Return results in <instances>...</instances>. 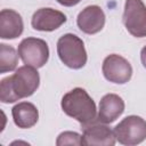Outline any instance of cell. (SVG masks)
<instances>
[{
    "label": "cell",
    "mask_w": 146,
    "mask_h": 146,
    "mask_svg": "<svg viewBox=\"0 0 146 146\" xmlns=\"http://www.w3.org/2000/svg\"><path fill=\"white\" fill-rule=\"evenodd\" d=\"M40 84V75L35 67L24 65L16 72L1 80L0 100L5 104L15 103L22 98L32 96Z\"/></svg>",
    "instance_id": "1"
},
{
    "label": "cell",
    "mask_w": 146,
    "mask_h": 146,
    "mask_svg": "<svg viewBox=\"0 0 146 146\" xmlns=\"http://www.w3.org/2000/svg\"><path fill=\"white\" fill-rule=\"evenodd\" d=\"M60 106L66 115L75 119L82 127L98 120L96 104L82 88H74L66 92L62 98Z\"/></svg>",
    "instance_id": "2"
},
{
    "label": "cell",
    "mask_w": 146,
    "mask_h": 146,
    "mask_svg": "<svg viewBox=\"0 0 146 146\" xmlns=\"http://www.w3.org/2000/svg\"><path fill=\"white\" fill-rule=\"evenodd\" d=\"M57 54L63 64L73 70L82 68L87 63L83 41L75 34L66 33L57 41Z\"/></svg>",
    "instance_id": "3"
},
{
    "label": "cell",
    "mask_w": 146,
    "mask_h": 146,
    "mask_svg": "<svg viewBox=\"0 0 146 146\" xmlns=\"http://www.w3.org/2000/svg\"><path fill=\"white\" fill-rule=\"evenodd\" d=\"M113 131L120 144L133 146L146 139V121L138 115H129L116 124Z\"/></svg>",
    "instance_id": "4"
},
{
    "label": "cell",
    "mask_w": 146,
    "mask_h": 146,
    "mask_svg": "<svg viewBox=\"0 0 146 146\" xmlns=\"http://www.w3.org/2000/svg\"><path fill=\"white\" fill-rule=\"evenodd\" d=\"M18 55L25 65L40 68L48 62L49 48L44 40L30 36L18 44Z\"/></svg>",
    "instance_id": "5"
},
{
    "label": "cell",
    "mask_w": 146,
    "mask_h": 146,
    "mask_svg": "<svg viewBox=\"0 0 146 146\" xmlns=\"http://www.w3.org/2000/svg\"><path fill=\"white\" fill-rule=\"evenodd\" d=\"M122 22L132 36H146V6L143 0H125Z\"/></svg>",
    "instance_id": "6"
},
{
    "label": "cell",
    "mask_w": 146,
    "mask_h": 146,
    "mask_svg": "<svg viewBox=\"0 0 146 146\" xmlns=\"http://www.w3.org/2000/svg\"><path fill=\"white\" fill-rule=\"evenodd\" d=\"M102 71L107 81L117 84L127 83L132 75V67L130 63L124 57L116 54L108 55L104 59Z\"/></svg>",
    "instance_id": "7"
},
{
    "label": "cell",
    "mask_w": 146,
    "mask_h": 146,
    "mask_svg": "<svg viewBox=\"0 0 146 146\" xmlns=\"http://www.w3.org/2000/svg\"><path fill=\"white\" fill-rule=\"evenodd\" d=\"M82 129L81 143L84 146H113L115 144L114 131L99 120L82 127Z\"/></svg>",
    "instance_id": "8"
},
{
    "label": "cell",
    "mask_w": 146,
    "mask_h": 146,
    "mask_svg": "<svg viewBox=\"0 0 146 146\" xmlns=\"http://www.w3.org/2000/svg\"><path fill=\"white\" fill-rule=\"evenodd\" d=\"M66 19V16L59 10L52 8H40L33 14L31 24L36 31L51 32L60 27Z\"/></svg>",
    "instance_id": "9"
},
{
    "label": "cell",
    "mask_w": 146,
    "mask_h": 146,
    "mask_svg": "<svg viewBox=\"0 0 146 146\" xmlns=\"http://www.w3.org/2000/svg\"><path fill=\"white\" fill-rule=\"evenodd\" d=\"M78 27L86 34H96L105 25V14L99 6H88L80 11L76 18Z\"/></svg>",
    "instance_id": "10"
},
{
    "label": "cell",
    "mask_w": 146,
    "mask_h": 146,
    "mask_svg": "<svg viewBox=\"0 0 146 146\" xmlns=\"http://www.w3.org/2000/svg\"><path fill=\"white\" fill-rule=\"evenodd\" d=\"M124 112V102L116 94H107L99 102L97 119L103 123L114 122Z\"/></svg>",
    "instance_id": "11"
},
{
    "label": "cell",
    "mask_w": 146,
    "mask_h": 146,
    "mask_svg": "<svg viewBox=\"0 0 146 146\" xmlns=\"http://www.w3.org/2000/svg\"><path fill=\"white\" fill-rule=\"evenodd\" d=\"M24 30L22 16L13 9H2L0 11V38L16 39Z\"/></svg>",
    "instance_id": "12"
},
{
    "label": "cell",
    "mask_w": 146,
    "mask_h": 146,
    "mask_svg": "<svg viewBox=\"0 0 146 146\" xmlns=\"http://www.w3.org/2000/svg\"><path fill=\"white\" fill-rule=\"evenodd\" d=\"M14 123L21 129H29L36 124L39 112L35 105L30 102H21L11 108Z\"/></svg>",
    "instance_id": "13"
},
{
    "label": "cell",
    "mask_w": 146,
    "mask_h": 146,
    "mask_svg": "<svg viewBox=\"0 0 146 146\" xmlns=\"http://www.w3.org/2000/svg\"><path fill=\"white\" fill-rule=\"evenodd\" d=\"M18 56L16 50L6 43L0 44V73L11 72L16 68Z\"/></svg>",
    "instance_id": "14"
},
{
    "label": "cell",
    "mask_w": 146,
    "mask_h": 146,
    "mask_svg": "<svg viewBox=\"0 0 146 146\" xmlns=\"http://www.w3.org/2000/svg\"><path fill=\"white\" fill-rule=\"evenodd\" d=\"M56 145L57 146H63V145H82L81 136L78 132L64 131V132H62L57 137Z\"/></svg>",
    "instance_id": "15"
},
{
    "label": "cell",
    "mask_w": 146,
    "mask_h": 146,
    "mask_svg": "<svg viewBox=\"0 0 146 146\" xmlns=\"http://www.w3.org/2000/svg\"><path fill=\"white\" fill-rule=\"evenodd\" d=\"M59 5L65 6V7H73L75 5H78L81 0H56Z\"/></svg>",
    "instance_id": "16"
},
{
    "label": "cell",
    "mask_w": 146,
    "mask_h": 146,
    "mask_svg": "<svg viewBox=\"0 0 146 146\" xmlns=\"http://www.w3.org/2000/svg\"><path fill=\"white\" fill-rule=\"evenodd\" d=\"M140 60H141L143 66L146 68V46L143 47V49L140 51Z\"/></svg>",
    "instance_id": "17"
}]
</instances>
